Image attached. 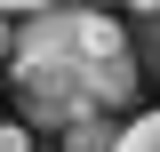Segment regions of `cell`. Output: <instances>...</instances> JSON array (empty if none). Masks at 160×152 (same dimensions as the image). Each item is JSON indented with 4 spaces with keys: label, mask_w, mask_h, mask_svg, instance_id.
I'll list each match as a JSON object with an SVG mask.
<instances>
[{
    "label": "cell",
    "mask_w": 160,
    "mask_h": 152,
    "mask_svg": "<svg viewBox=\"0 0 160 152\" xmlns=\"http://www.w3.org/2000/svg\"><path fill=\"white\" fill-rule=\"evenodd\" d=\"M8 56H16V24L0 16V64H8Z\"/></svg>",
    "instance_id": "8992f818"
},
{
    "label": "cell",
    "mask_w": 160,
    "mask_h": 152,
    "mask_svg": "<svg viewBox=\"0 0 160 152\" xmlns=\"http://www.w3.org/2000/svg\"><path fill=\"white\" fill-rule=\"evenodd\" d=\"M120 136H128V120H80V128H64V152H120Z\"/></svg>",
    "instance_id": "7a4b0ae2"
},
{
    "label": "cell",
    "mask_w": 160,
    "mask_h": 152,
    "mask_svg": "<svg viewBox=\"0 0 160 152\" xmlns=\"http://www.w3.org/2000/svg\"><path fill=\"white\" fill-rule=\"evenodd\" d=\"M128 8H144V16H160V0H128Z\"/></svg>",
    "instance_id": "52a82bcc"
},
{
    "label": "cell",
    "mask_w": 160,
    "mask_h": 152,
    "mask_svg": "<svg viewBox=\"0 0 160 152\" xmlns=\"http://www.w3.org/2000/svg\"><path fill=\"white\" fill-rule=\"evenodd\" d=\"M152 48H160V32H152Z\"/></svg>",
    "instance_id": "ba28073f"
},
{
    "label": "cell",
    "mask_w": 160,
    "mask_h": 152,
    "mask_svg": "<svg viewBox=\"0 0 160 152\" xmlns=\"http://www.w3.org/2000/svg\"><path fill=\"white\" fill-rule=\"evenodd\" d=\"M48 8H64V0H0V16H48Z\"/></svg>",
    "instance_id": "277c9868"
},
{
    "label": "cell",
    "mask_w": 160,
    "mask_h": 152,
    "mask_svg": "<svg viewBox=\"0 0 160 152\" xmlns=\"http://www.w3.org/2000/svg\"><path fill=\"white\" fill-rule=\"evenodd\" d=\"M0 152H32V136H24L16 120H0Z\"/></svg>",
    "instance_id": "5b68a950"
},
{
    "label": "cell",
    "mask_w": 160,
    "mask_h": 152,
    "mask_svg": "<svg viewBox=\"0 0 160 152\" xmlns=\"http://www.w3.org/2000/svg\"><path fill=\"white\" fill-rule=\"evenodd\" d=\"M16 96L32 128H80V120H120V104L136 96V56L120 40L112 16L96 8H48V16L16 24Z\"/></svg>",
    "instance_id": "6da1fadb"
},
{
    "label": "cell",
    "mask_w": 160,
    "mask_h": 152,
    "mask_svg": "<svg viewBox=\"0 0 160 152\" xmlns=\"http://www.w3.org/2000/svg\"><path fill=\"white\" fill-rule=\"evenodd\" d=\"M120 152H160V112L128 120V136H120Z\"/></svg>",
    "instance_id": "3957f363"
}]
</instances>
